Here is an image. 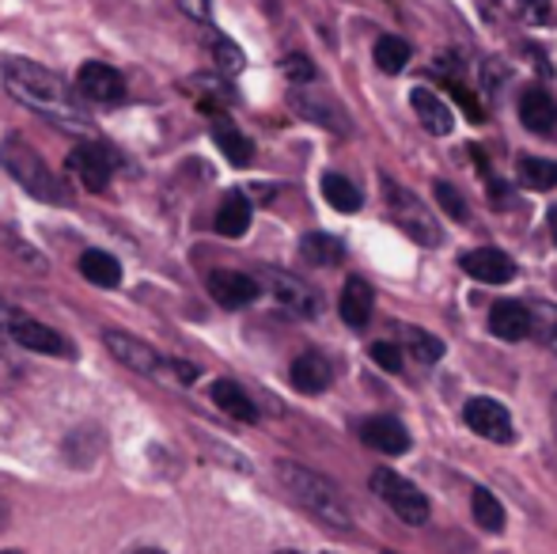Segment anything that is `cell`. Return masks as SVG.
<instances>
[{
  "label": "cell",
  "mask_w": 557,
  "mask_h": 554,
  "mask_svg": "<svg viewBox=\"0 0 557 554\" xmlns=\"http://www.w3.org/2000/svg\"><path fill=\"white\" fill-rule=\"evenodd\" d=\"M4 88L15 103L30 107L35 114L50 119L65 134H88L91 119L84 114V103L73 96L65 76L35 65V61H8L4 65Z\"/></svg>",
  "instance_id": "cell-1"
},
{
  "label": "cell",
  "mask_w": 557,
  "mask_h": 554,
  "mask_svg": "<svg viewBox=\"0 0 557 554\" xmlns=\"http://www.w3.org/2000/svg\"><path fill=\"white\" fill-rule=\"evenodd\" d=\"M277 482H281V490H285L308 517H315L323 528H334V532H349L352 528L349 502H345V494L326 475L311 471V467L296 464V459H281Z\"/></svg>",
  "instance_id": "cell-2"
},
{
  "label": "cell",
  "mask_w": 557,
  "mask_h": 554,
  "mask_svg": "<svg viewBox=\"0 0 557 554\" xmlns=\"http://www.w3.org/2000/svg\"><path fill=\"white\" fill-rule=\"evenodd\" d=\"M0 168H4L8 175H12L15 183L30 194V198L53 201V206H69V201H73V194L65 190V183L46 168V160L38 156V148L27 145L23 137H8L4 145H0Z\"/></svg>",
  "instance_id": "cell-3"
},
{
  "label": "cell",
  "mask_w": 557,
  "mask_h": 554,
  "mask_svg": "<svg viewBox=\"0 0 557 554\" xmlns=\"http://www.w3.org/2000/svg\"><path fill=\"white\" fill-rule=\"evenodd\" d=\"M383 198H387V209H391V217H395V224L413 239V244H421V247L444 244L441 221H436L433 209H429L413 190H406V186H398L395 178L383 175Z\"/></svg>",
  "instance_id": "cell-4"
},
{
  "label": "cell",
  "mask_w": 557,
  "mask_h": 554,
  "mask_svg": "<svg viewBox=\"0 0 557 554\" xmlns=\"http://www.w3.org/2000/svg\"><path fill=\"white\" fill-rule=\"evenodd\" d=\"M372 494L380 497V502L387 505L398 520H406V525H413V528L429 525V517H433L429 497L421 494L410 479H403L398 471H391V467H375L372 471Z\"/></svg>",
  "instance_id": "cell-5"
},
{
  "label": "cell",
  "mask_w": 557,
  "mask_h": 554,
  "mask_svg": "<svg viewBox=\"0 0 557 554\" xmlns=\"http://www.w3.org/2000/svg\"><path fill=\"white\" fill-rule=\"evenodd\" d=\"M262 285H265V293H270L273 300L288 311V316H296V319H315L319 316V293L296 274H285V270H265Z\"/></svg>",
  "instance_id": "cell-6"
},
{
  "label": "cell",
  "mask_w": 557,
  "mask_h": 554,
  "mask_svg": "<svg viewBox=\"0 0 557 554\" xmlns=\"http://www.w3.org/2000/svg\"><path fill=\"white\" fill-rule=\"evenodd\" d=\"M462 421H467L482 441H493V444H508L516 436L512 415H508L497 399H490V395H474V399H467V407H462Z\"/></svg>",
  "instance_id": "cell-7"
},
{
  "label": "cell",
  "mask_w": 557,
  "mask_h": 554,
  "mask_svg": "<svg viewBox=\"0 0 557 554\" xmlns=\"http://www.w3.org/2000/svg\"><path fill=\"white\" fill-rule=\"evenodd\" d=\"M76 96L99 107H117L125 103V81L117 69L103 65V61H84L81 73H76Z\"/></svg>",
  "instance_id": "cell-8"
},
{
  "label": "cell",
  "mask_w": 557,
  "mask_h": 554,
  "mask_svg": "<svg viewBox=\"0 0 557 554\" xmlns=\"http://www.w3.org/2000/svg\"><path fill=\"white\" fill-rule=\"evenodd\" d=\"M12 338L20 342V349H30V354H46V357H73V346L61 331L38 323L35 316L15 308L12 311Z\"/></svg>",
  "instance_id": "cell-9"
},
{
  "label": "cell",
  "mask_w": 557,
  "mask_h": 554,
  "mask_svg": "<svg viewBox=\"0 0 557 554\" xmlns=\"http://www.w3.org/2000/svg\"><path fill=\"white\" fill-rule=\"evenodd\" d=\"M288 103H293V111L300 114V119L315 122V126H323V130H334V134H349V114H345V107L337 103L334 96H323V91L293 88Z\"/></svg>",
  "instance_id": "cell-10"
},
{
  "label": "cell",
  "mask_w": 557,
  "mask_h": 554,
  "mask_svg": "<svg viewBox=\"0 0 557 554\" xmlns=\"http://www.w3.org/2000/svg\"><path fill=\"white\" fill-rule=\"evenodd\" d=\"M69 168H73V175L81 178V186H88L91 194L107 190V186H111V175H114L111 152H107L103 145H91V140H84V145L73 148Z\"/></svg>",
  "instance_id": "cell-11"
},
{
  "label": "cell",
  "mask_w": 557,
  "mask_h": 554,
  "mask_svg": "<svg viewBox=\"0 0 557 554\" xmlns=\"http://www.w3.org/2000/svg\"><path fill=\"white\" fill-rule=\"evenodd\" d=\"M258 293H262V285L250 274H239V270H213L209 274V296L221 308H247V304L258 300Z\"/></svg>",
  "instance_id": "cell-12"
},
{
  "label": "cell",
  "mask_w": 557,
  "mask_h": 554,
  "mask_svg": "<svg viewBox=\"0 0 557 554\" xmlns=\"http://www.w3.org/2000/svg\"><path fill=\"white\" fill-rule=\"evenodd\" d=\"M462 270L482 285H508L516 278V262L500 247H474L462 255Z\"/></svg>",
  "instance_id": "cell-13"
},
{
  "label": "cell",
  "mask_w": 557,
  "mask_h": 554,
  "mask_svg": "<svg viewBox=\"0 0 557 554\" xmlns=\"http://www.w3.org/2000/svg\"><path fill=\"white\" fill-rule=\"evenodd\" d=\"M103 342H107V349L117 357V361L125 365V369H133V372H145V377H152V372H160V354H156L152 346H148L145 338H133V334H125V331H107L103 334Z\"/></svg>",
  "instance_id": "cell-14"
},
{
  "label": "cell",
  "mask_w": 557,
  "mask_h": 554,
  "mask_svg": "<svg viewBox=\"0 0 557 554\" xmlns=\"http://www.w3.org/2000/svg\"><path fill=\"white\" fill-rule=\"evenodd\" d=\"M490 331L497 334L500 342H523L535 334V311L516 300H500V304H493V311H490Z\"/></svg>",
  "instance_id": "cell-15"
},
{
  "label": "cell",
  "mask_w": 557,
  "mask_h": 554,
  "mask_svg": "<svg viewBox=\"0 0 557 554\" xmlns=\"http://www.w3.org/2000/svg\"><path fill=\"white\" fill-rule=\"evenodd\" d=\"M360 441H364L368 448L383 452V456H403V452L410 448V433H406V426L391 415L368 418L364 426H360Z\"/></svg>",
  "instance_id": "cell-16"
},
{
  "label": "cell",
  "mask_w": 557,
  "mask_h": 554,
  "mask_svg": "<svg viewBox=\"0 0 557 554\" xmlns=\"http://www.w3.org/2000/svg\"><path fill=\"white\" fill-rule=\"evenodd\" d=\"M520 122L535 137H554L557 134V103H554L550 91H543V88L523 91L520 96Z\"/></svg>",
  "instance_id": "cell-17"
},
{
  "label": "cell",
  "mask_w": 557,
  "mask_h": 554,
  "mask_svg": "<svg viewBox=\"0 0 557 554\" xmlns=\"http://www.w3.org/2000/svg\"><path fill=\"white\" fill-rule=\"evenodd\" d=\"M12 304L0 296V392L15 387L23 380V357H20V342L12 338Z\"/></svg>",
  "instance_id": "cell-18"
},
{
  "label": "cell",
  "mask_w": 557,
  "mask_h": 554,
  "mask_svg": "<svg viewBox=\"0 0 557 554\" xmlns=\"http://www.w3.org/2000/svg\"><path fill=\"white\" fill-rule=\"evenodd\" d=\"M288 380H293L296 392L319 395V392H326V387H331L334 369H331V361H326L323 354H300L293 361V369H288Z\"/></svg>",
  "instance_id": "cell-19"
},
{
  "label": "cell",
  "mask_w": 557,
  "mask_h": 554,
  "mask_svg": "<svg viewBox=\"0 0 557 554\" xmlns=\"http://www.w3.org/2000/svg\"><path fill=\"white\" fill-rule=\"evenodd\" d=\"M372 308H375L372 285H368L364 278H349V281H345L342 300H337V311H342V319L352 327V331L368 327V319H372Z\"/></svg>",
  "instance_id": "cell-20"
},
{
  "label": "cell",
  "mask_w": 557,
  "mask_h": 554,
  "mask_svg": "<svg viewBox=\"0 0 557 554\" xmlns=\"http://www.w3.org/2000/svg\"><path fill=\"white\" fill-rule=\"evenodd\" d=\"M410 107H413V114L421 119V126H425L433 137H447V134H451L455 119H451V111H447V103H444L441 96H436V91L413 88L410 91Z\"/></svg>",
  "instance_id": "cell-21"
},
{
  "label": "cell",
  "mask_w": 557,
  "mask_h": 554,
  "mask_svg": "<svg viewBox=\"0 0 557 554\" xmlns=\"http://www.w3.org/2000/svg\"><path fill=\"white\" fill-rule=\"evenodd\" d=\"M250 198L243 190H232V194H224V201H221V209H216V232L227 239H239L243 232L250 229Z\"/></svg>",
  "instance_id": "cell-22"
},
{
  "label": "cell",
  "mask_w": 557,
  "mask_h": 554,
  "mask_svg": "<svg viewBox=\"0 0 557 554\" xmlns=\"http://www.w3.org/2000/svg\"><path fill=\"white\" fill-rule=\"evenodd\" d=\"M209 399H213L227 418H235V421H258L255 399H250V395L243 392V387L235 384V380H216V384L209 387Z\"/></svg>",
  "instance_id": "cell-23"
},
{
  "label": "cell",
  "mask_w": 557,
  "mask_h": 554,
  "mask_svg": "<svg viewBox=\"0 0 557 554\" xmlns=\"http://www.w3.org/2000/svg\"><path fill=\"white\" fill-rule=\"evenodd\" d=\"M213 140H216V148H221L227 160L235 163V168H247V163L255 160V145H250V137L243 134V130H235L227 119L213 122Z\"/></svg>",
  "instance_id": "cell-24"
},
{
  "label": "cell",
  "mask_w": 557,
  "mask_h": 554,
  "mask_svg": "<svg viewBox=\"0 0 557 554\" xmlns=\"http://www.w3.org/2000/svg\"><path fill=\"white\" fill-rule=\"evenodd\" d=\"M81 274L88 278L96 288H117V281H122V267H117L114 255L91 247V251L81 255Z\"/></svg>",
  "instance_id": "cell-25"
},
{
  "label": "cell",
  "mask_w": 557,
  "mask_h": 554,
  "mask_svg": "<svg viewBox=\"0 0 557 554\" xmlns=\"http://www.w3.org/2000/svg\"><path fill=\"white\" fill-rule=\"evenodd\" d=\"M300 255L311 267H337V262L345 259V244L337 236H331V232H311V236H304Z\"/></svg>",
  "instance_id": "cell-26"
},
{
  "label": "cell",
  "mask_w": 557,
  "mask_h": 554,
  "mask_svg": "<svg viewBox=\"0 0 557 554\" xmlns=\"http://www.w3.org/2000/svg\"><path fill=\"white\" fill-rule=\"evenodd\" d=\"M516 171H520V183L528 186V190H535V194L554 190V186H557V163L546 160V156H520Z\"/></svg>",
  "instance_id": "cell-27"
},
{
  "label": "cell",
  "mask_w": 557,
  "mask_h": 554,
  "mask_svg": "<svg viewBox=\"0 0 557 554\" xmlns=\"http://www.w3.org/2000/svg\"><path fill=\"white\" fill-rule=\"evenodd\" d=\"M410 42L398 35H380L375 38V65L383 69L387 76H398L406 65H410Z\"/></svg>",
  "instance_id": "cell-28"
},
{
  "label": "cell",
  "mask_w": 557,
  "mask_h": 554,
  "mask_svg": "<svg viewBox=\"0 0 557 554\" xmlns=\"http://www.w3.org/2000/svg\"><path fill=\"white\" fill-rule=\"evenodd\" d=\"M323 198L331 201L337 213H357V209L364 206V198H360L357 186H352L345 175H337V171H326L323 175Z\"/></svg>",
  "instance_id": "cell-29"
},
{
  "label": "cell",
  "mask_w": 557,
  "mask_h": 554,
  "mask_svg": "<svg viewBox=\"0 0 557 554\" xmlns=\"http://www.w3.org/2000/svg\"><path fill=\"white\" fill-rule=\"evenodd\" d=\"M470 513H474V520L485 532H505V505H500L490 490L478 487L474 494H470Z\"/></svg>",
  "instance_id": "cell-30"
},
{
  "label": "cell",
  "mask_w": 557,
  "mask_h": 554,
  "mask_svg": "<svg viewBox=\"0 0 557 554\" xmlns=\"http://www.w3.org/2000/svg\"><path fill=\"white\" fill-rule=\"evenodd\" d=\"M403 342L410 346V354L418 357L421 365H433L444 357V342L436 338V334L421 331V327H403Z\"/></svg>",
  "instance_id": "cell-31"
},
{
  "label": "cell",
  "mask_w": 557,
  "mask_h": 554,
  "mask_svg": "<svg viewBox=\"0 0 557 554\" xmlns=\"http://www.w3.org/2000/svg\"><path fill=\"white\" fill-rule=\"evenodd\" d=\"M433 194H436V201H441V209H444V217H451V221H459V224H467L470 221V206H467V198H462L459 190H455L451 183H433Z\"/></svg>",
  "instance_id": "cell-32"
},
{
  "label": "cell",
  "mask_w": 557,
  "mask_h": 554,
  "mask_svg": "<svg viewBox=\"0 0 557 554\" xmlns=\"http://www.w3.org/2000/svg\"><path fill=\"white\" fill-rule=\"evenodd\" d=\"M213 61H216V69H221L224 76L243 73V65H247V58H243V50L232 42V38H224V35H216V38H213Z\"/></svg>",
  "instance_id": "cell-33"
},
{
  "label": "cell",
  "mask_w": 557,
  "mask_h": 554,
  "mask_svg": "<svg viewBox=\"0 0 557 554\" xmlns=\"http://www.w3.org/2000/svg\"><path fill=\"white\" fill-rule=\"evenodd\" d=\"M368 354L383 372H403V346H395V342H372Z\"/></svg>",
  "instance_id": "cell-34"
},
{
  "label": "cell",
  "mask_w": 557,
  "mask_h": 554,
  "mask_svg": "<svg viewBox=\"0 0 557 554\" xmlns=\"http://www.w3.org/2000/svg\"><path fill=\"white\" fill-rule=\"evenodd\" d=\"M535 311V334L546 342V346H557V308H550V304H539Z\"/></svg>",
  "instance_id": "cell-35"
},
{
  "label": "cell",
  "mask_w": 557,
  "mask_h": 554,
  "mask_svg": "<svg viewBox=\"0 0 557 554\" xmlns=\"http://www.w3.org/2000/svg\"><path fill=\"white\" fill-rule=\"evenodd\" d=\"M285 76L293 84H311V81H315V65H311L304 53H288V58H285Z\"/></svg>",
  "instance_id": "cell-36"
},
{
  "label": "cell",
  "mask_w": 557,
  "mask_h": 554,
  "mask_svg": "<svg viewBox=\"0 0 557 554\" xmlns=\"http://www.w3.org/2000/svg\"><path fill=\"white\" fill-rule=\"evenodd\" d=\"M512 4H516V12L531 23H543L546 12H550V0H512Z\"/></svg>",
  "instance_id": "cell-37"
},
{
  "label": "cell",
  "mask_w": 557,
  "mask_h": 554,
  "mask_svg": "<svg viewBox=\"0 0 557 554\" xmlns=\"http://www.w3.org/2000/svg\"><path fill=\"white\" fill-rule=\"evenodd\" d=\"M178 8H183L190 20H198V23H209L213 20V8H209V0H175Z\"/></svg>",
  "instance_id": "cell-38"
},
{
  "label": "cell",
  "mask_w": 557,
  "mask_h": 554,
  "mask_svg": "<svg viewBox=\"0 0 557 554\" xmlns=\"http://www.w3.org/2000/svg\"><path fill=\"white\" fill-rule=\"evenodd\" d=\"M490 201H493V206H508V190H505V183H493V186H490Z\"/></svg>",
  "instance_id": "cell-39"
},
{
  "label": "cell",
  "mask_w": 557,
  "mask_h": 554,
  "mask_svg": "<svg viewBox=\"0 0 557 554\" xmlns=\"http://www.w3.org/2000/svg\"><path fill=\"white\" fill-rule=\"evenodd\" d=\"M171 369H178V377H183L186 384H190V380H198V369H194L190 361H175V365H171Z\"/></svg>",
  "instance_id": "cell-40"
},
{
  "label": "cell",
  "mask_w": 557,
  "mask_h": 554,
  "mask_svg": "<svg viewBox=\"0 0 557 554\" xmlns=\"http://www.w3.org/2000/svg\"><path fill=\"white\" fill-rule=\"evenodd\" d=\"M546 217H550V236H554V247H557V206Z\"/></svg>",
  "instance_id": "cell-41"
},
{
  "label": "cell",
  "mask_w": 557,
  "mask_h": 554,
  "mask_svg": "<svg viewBox=\"0 0 557 554\" xmlns=\"http://www.w3.org/2000/svg\"><path fill=\"white\" fill-rule=\"evenodd\" d=\"M554 436H557V399H554Z\"/></svg>",
  "instance_id": "cell-42"
},
{
  "label": "cell",
  "mask_w": 557,
  "mask_h": 554,
  "mask_svg": "<svg viewBox=\"0 0 557 554\" xmlns=\"http://www.w3.org/2000/svg\"><path fill=\"white\" fill-rule=\"evenodd\" d=\"M133 554H163V551H133Z\"/></svg>",
  "instance_id": "cell-43"
},
{
  "label": "cell",
  "mask_w": 557,
  "mask_h": 554,
  "mask_svg": "<svg viewBox=\"0 0 557 554\" xmlns=\"http://www.w3.org/2000/svg\"><path fill=\"white\" fill-rule=\"evenodd\" d=\"M277 554H300V551H277Z\"/></svg>",
  "instance_id": "cell-44"
},
{
  "label": "cell",
  "mask_w": 557,
  "mask_h": 554,
  "mask_svg": "<svg viewBox=\"0 0 557 554\" xmlns=\"http://www.w3.org/2000/svg\"><path fill=\"white\" fill-rule=\"evenodd\" d=\"M0 554H20V551H0Z\"/></svg>",
  "instance_id": "cell-45"
}]
</instances>
